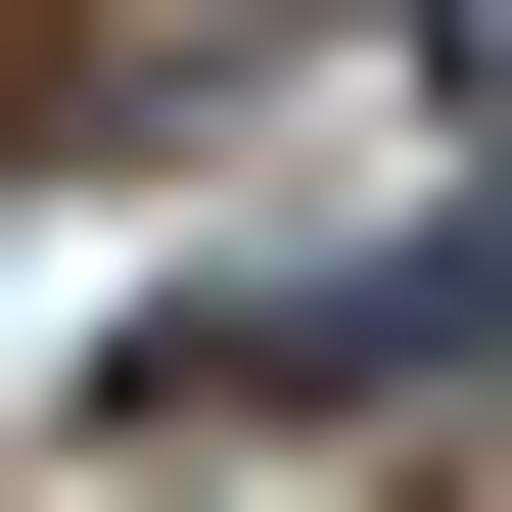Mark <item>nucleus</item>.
I'll return each mask as SVG.
<instances>
[{
    "label": "nucleus",
    "instance_id": "f257e3e1",
    "mask_svg": "<svg viewBox=\"0 0 512 512\" xmlns=\"http://www.w3.org/2000/svg\"><path fill=\"white\" fill-rule=\"evenodd\" d=\"M419 47H466V94H512V0H419Z\"/></svg>",
    "mask_w": 512,
    "mask_h": 512
}]
</instances>
